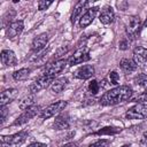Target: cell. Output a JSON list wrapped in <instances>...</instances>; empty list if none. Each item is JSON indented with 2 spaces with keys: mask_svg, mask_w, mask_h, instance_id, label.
Returning a JSON list of instances; mask_svg holds the SVG:
<instances>
[{
  "mask_svg": "<svg viewBox=\"0 0 147 147\" xmlns=\"http://www.w3.org/2000/svg\"><path fill=\"white\" fill-rule=\"evenodd\" d=\"M132 94H133L132 87H130L129 85H121L107 91L99 99V102L102 106H115L130 100Z\"/></svg>",
  "mask_w": 147,
  "mask_h": 147,
  "instance_id": "cell-1",
  "label": "cell"
},
{
  "mask_svg": "<svg viewBox=\"0 0 147 147\" xmlns=\"http://www.w3.org/2000/svg\"><path fill=\"white\" fill-rule=\"evenodd\" d=\"M28 138L26 131H20L17 133L10 134V136H1V146L2 147H20Z\"/></svg>",
  "mask_w": 147,
  "mask_h": 147,
  "instance_id": "cell-2",
  "label": "cell"
},
{
  "mask_svg": "<svg viewBox=\"0 0 147 147\" xmlns=\"http://www.w3.org/2000/svg\"><path fill=\"white\" fill-rule=\"evenodd\" d=\"M141 28H142V23H141L139 16L133 15V16L127 17V21L125 24V33L129 38H131V39L137 38L141 31Z\"/></svg>",
  "mask_w": 147,
  "mask_h": 147,
  "instance_id": "cell-3",
  "label": "cell"
},
{
  "mask_svg": "<svg viewBox=\"0 0 147 147\" xmlns=\"http://www.w3.org/2000/svg\"><path fill=\"white\" fill-rule=\"evenodd\" d=\"M55 80V77L54 76H49V75H47V74H42V75H40L39 77H37L34 80H33V83L30 85V92H31V94H36V93H38L39 91H41V90H44V88H47L49 85H52L53 84V82Z\"/></svg>",
  "mask_w": 147,
  "mask_h": 147,
  "instance_id": "cell-4",
  "label": "cell"
},
{
  "mask_svg": "<svg viewBox=\"0 0 147 147\" xmlns=\"http://www.w3.org/2000/svg\"><path fill=\"white\" fill-rule=\"evenodd\" d=\"M65 107H67V101L59 100V101L53 102V103L48 105L47 107H45V108L40 111L39 117L42 118V119H47V118H49V117H53V116L60 114Z\"/></svg>",
  "mask_w": 147,
  "mask_h": 147,
  "instance_id": "cell-5",
  "label": "cell"
},
{
  "mask_svg": "<svg viewBox=\"0 0 147 147\" xmlns=\"http://www.w3.org/2000/svg\"><path fill=\"white\" fill-rule=\"evenodd\" d=\"M91 59L90 55V49L87 47H79L78 49H76L74 52V54L68 59V64L69 65H75V64H79L83 62H86Z\"/></svg>",
  "mask_w": 147,
  "mask_h": 147,
  "instance_id": "cell-6",
  "label": "cell"
},
{
  "mask_svg": "<svg viewBox=\"0 0 147 147\" xmlns=\"http://www.w3.org/2000/svg\"><path fill=\"white\" fill-rule=\"evenodd\" d=\"M127 119H144L147 117V103H136L126 113Z\"/></svg>",
  "mask_w": 147,
  "mask_h": 147,
  "instance_id": "cell-7",
  "label": "cell"
},
{
  "mask_svg": "<svg viewBox=\"0 0 147 147\" xmlns=\"http://www.w3.org/2000/svg\"><path fill=\"white\" fill-rule=\"evenodd\" d=\"M40 107L39 106H32L31 108H28L26 110H23V113L13 122V126H16V125H23L25 123H28L32 117H34L36 115H39L40 114Z\"/></svg>",
  "mask_w": 147,
  "mask_h": 147,
  "instance_id": "cell-8",
  "label": "cell"
},
{
  "mask_svg": "<svg viewBox=\"0 0 147 147\" xmlns=\"http://www.w3.org/2000/svg\"><path fill=\"white\" fill-rule=\"evenodd\" d=\"M67 63H68V60H64V59L55 60L54 62L49 63V64L45 68L44 74H47V75H49V76H54V77H55L57 74H60V72H62V71L64 70Z\"/></svg>",
  "mask_w": 147,
  "mask_h": 147,
  "instance_id": "cell-9",
  "label": "cell"
},
{
  "mask_svg": "<svg viewBox=\"0 0 147 147\" xmlns=\"http://www.w3.org/2000/svg\"><path fill=\"white\" fill-rule=\"evenodd\" d=\"M99 13V7H92L88 8L79 18V26L80 28H86L88 26L95 18L96 14Z\"/></svg>",
  "mask_w": 147,
  "mask_h": 147,
  "instance_id": "cell-10",
  "label": "cell"
},
{
  "mask_svg": "<svg viewBox=\"0 0 147 147\" xmlns=\"http://www.w3.org/2000/svg\"><path fill=\"white\" fill-rule=\"evenodd\" d=\"M23 29H24V22L22 20L14 21L7 26V37L9 39H15L22 33Z\"/></svg>",
  "mask_w": 147,
  "mask_h": 147,
  "instance_id": "cell-11",
  "label": "cell"
},
{
  "mask_svg": "<svg viewBox=\"0 0 147 147\" xmlns=\"http://www.w3.org/2000/svg\"><path fill=\"white\" fill-rule=\"evenodd\" d=\"M95 72V69L93 65L91 64H84L82 67H79L75 72H74V77L77 78V79H82V80H85V79H90Z\"/></svg>",
  "mask_w": 147,
  "mask_h": 147,
  "instance_id": "cell-12",
  "label": "cell"
},
{
  "mask_svg": "<svg viewBox=\"0 0 147 147\" xmlns=\"http://www.w3.org/2000/svg\"><path fill=\"white\" fill-rule=\"evenodd\" d=\"M133 61L137 65H145L147 63V48L142 46H137L133 49Z\"/></svg>",
  "mask_w": 147,
  "mask_h": 147,
  "instance_id": "cell-13",
  "label": "cell"
},
{
  "mask_svg": "<svg viewBox=\"0 0 147 147\" xmlns=\"http://www.w3.org/2000/svg\"><path fill=\"white\" fill-rule=\"evenodd\" d=\"M0 57H1V63L5 67H14L17 64L16 55L11 49H2Z\"/></svg>",
  "mask_w": 147,
  "mask_h": 147,
  "instance_id": "cell-14",
  "label": "cell"
},
{
  "mask_svg": "<svg viewBox=\"0 0 147 147\" xmlns=\"http://www.w3.org/2000/svg\"><path fill=\"white\" fill-rule=\"evenodd\" d=\"M47 41H48V34L47 33H41V34L37 36L32 40V42H31V49L33 52H36V53L37 52H40L46 46Z\"/></svg>",
  "mask_w": 147,
  "mask_h": 147,
  "instance_id": "cell-15",
  "label": "cell"
},
{
  "mask_svg": "<svg viewBox=\"0 0 147 147\" xmlns=\"http://www.w3.org/2000/svg\"><path fill=\"white\" fill-rule=\"evenodd\" d=\"M17 96V90L16 88H7L1 92V99H0V105L1 107H5L6 105L14 101Z\"/></svg>",
  "mask_w": 147,
  "mask_h": 147,
  "instance_id": "cell-16",
  "label": "cell"
},
{
  "mask_svg": "<svg viewBox=\"0 0 147 147\" xmlns=\"http://www.w3.org/2000/svg\"><path fill=\"white\" fill-rule=\"evenodd\" d=\"M114 18H115V14H114V10L111 7L109 6H106L99 14V20L102 24H110L114 22Z\"/></svg>",
  "mask_w": 147,
  "mask_h": 147,
  "instance_id": "cell-17",
  "label": "cell"
},
{
  "mask_svg": "<svg viewBox=\"0 0 147 147\" xmlns=\"http://www.w3.org/2000/svg\"><path fill=\"white\" fill-rule=\"evenodd\" d=\"M68 78L67 77H60V78H56L53 84L51 85V92L53 94H59L61 93L68 85Z\"/></svg>",
  "mask_w": 147,
  "mask_h": 147,
  "instance_id": "cell-18",
  "label": "cell"
},
{
  "mask_svg": "<svg viewBox=\"0 0 147 147\" xmlns=\"http://www.w3.org/2000/svg\"><path fill=\"white\" fill-rule=\"evenodd\" d=\"M88 6V1H78L75 7H74V10H72V14L70 16V21L72 24L76 23V21L78 18H80V14L83 13V10Z\"/></svg>",
  "mask_w": 147,
  "mask_h": 147,
  "instance_id": "cell-19",
  "label": "cell"
},
{
  "mask_svg": "<svg viewBox=\"0 0 147 147\" xmlns=\"http://www.w3.org/2000/svg\"><path fill=\"white\" fill-rule=\"evenodd\" d=\"M119 67H121L122 70H123L124 72H126V74H131V72L136 71L137 68H138V65H137V64L134 63V61L131 60V59H122L121 62H119Z\"/></svg>",
  "mask_w": 147,
  "mask_h": 147,
  "instance_id": "cell-20",
  "label": "cell"
},
{
  "mask_svg": "<svg viewBox=\"0 0 147 147\" xmlns=\"http://www.w3.org/2000/svg\"><path fill=\"white\" fill-rule=\"evenodd\" d=\"M53 126L55 130H65L69 127V119L64 115H59L55 117Z\"/></svg>",
  "mask_w": 147,
  "mask_h": 147,
  "instance_id": "cell-21",
  "label": "cell"
},
{
  "mask_svg": "<svg viewBox=\"0 0 147 147\" xmlns=\"http://www.w3.org/2000/svg\"><path fill=\"white\" fill-rule=\"evenodd\" d=\"M30 72H31V69L29 68H21L16 71L13 72V78L17 82H22V80H25L29 76H30Z\"/></svg>",
  "mask_w": 147,
  "mask_h": 147,
  "instance_id": "cell-22",
  "label": "cell"
},
{
  "mask_svg": "<svg viewBox=\"0 0 147 147\" xmlns=\"http://www.w3.org/2000/svg\"><path fill=\"white\" fill-rule=\"evenodd\" d=\"M32 106H34V96H33V94L25 95L23 99H21V101L18 103V107L22 110H26L28 108H31Z\"/></svg>",
  "mask_w": 147,
  "mask_h": 147,
  "instance_id": "cell-23",
  "label": "cell"
},
{
  "mask_svg": "<svg viewBox=\"0 0 147 147\" xmlns=\"http://www.w3.org/2000/svg\"><path fill=\"white\" fill-rule=\"evenodd\" d=\"M133 84L138 88L147 90V75L146 74H138L133 79Z\"/></svg>",
  "mask_w": 147,
  "mask_h": 147,
  "instance_id": "cell-24",
  "label": "cell"
},
{
  "mask_svg": "<svg viewBox=\"0 0 147 147\" xmlns=\"http://www.w3.org/2000/svg\"><path fill=\"white\" fill-rule=\"evenodd\" d=\"M122 129L121 127H115V126H106L102 127L100 130H98L96 132L93 133V136H105V134H116L118 132H121Z\"/></svg>",
  "mask_w": 147,
  "mask_h": 147,
  "instance_id": "cell-25",
  "label": "cell"
},
{
  "mask_svg": "<svg viewBox=\"0 0 147 147\" xmlns=\"http://www.w3.org/2000/svg\"><path fill=\"white\" fill-rule=\"evenodd\" d=\"M100 87H101V85H100V83L98 82V80H95V79H92L90 83H88V86H87V90H88V92L91 93V94H96L99 91H100Z\"/></svg>",
  "mask_w": 147,
  "mask_h": 147,
  "instance_id": "cell-26",
  "label": "cell"
},
{
  "mask_svg": "<svg viewBox=\"0 0 147 147\" xmlns=\"http://www.w3.org/2000/svg\"><path fill=\"white\" fill-rule=\"evenodd\" d=\"M110 144V140L108 139H98L88 145V147H108Z\"/></svg>",
  "mask_w": 147,
  "mask_h": 147,
  "instance_id": "cell-27",
  "label": "cell"
},
{
  "mask_svg": "<svg viewBox=\"0 0 147 147\" xmlns=\"http://www.w3.org/2000/svg\"><path fill=\"white\" fill-rule=\"evenodd\" d=\"M108 77H109V83L111 84V85H117L118 83H119V75L117 74V71H110L109 72V75H108Z\"/></svg>",
  "mask_w": 147,
  "mask_h": 147,
  "instance_id": "cell-28",
  "label": "cell"
},
{
  "mask_svg": "<svg viewBox=\"0 0 147 147\" xmlns=\"http://www.w3.org/2000/svg\"><path fill=\"white\" fill-rule=\"evenodd\" d=\"M132 101H134L137 103H147V90H145L139 95H137Z\"/></svg>",
  "mask_w": 147,
  "mask_h": 147,
  "instance_id": "cell-29",
  "label": "cell"
},
{
  "mask_svg": "<svg viewBox=\"0 0 147 147\" xmlns=\"http://www.w3.org/2000/svg\"><path fill=\"white\" fill-rule=\"evenodd\" d=\"M52 3H53L52 1H45V0L38 1V9H39V10H45V9H47Z\"/></svg>",
  "mask_w": 147,
  "mask_h": 147,
  "instance_id": "cell-30",
  "label": "cell"
},
{
  "mask_svg": "<svg viewBox=\"0 0 147 147\" xmlns=\"http://www.w3.org/2000/svg\"><path fill=\"white\" fill-rule=\"evenodd\" d=\"M139 147H147V131L144 132L141 136V139L139 141Z\"/></svg>",
  "mask_w": 147,
  "mask_h": 147,
  "instance_id": "cell-31",
  "label": "cell"
},
{
  "mask_svg": "<svg viewBox=\"0 0 147 147\" xmlns=\"http://www.w3.org/2000/svg\"><path fill=\"white\" fill-rule=\"evenodd\" d=\"M127 48H129V41H127V39L121 40V41H119V49L125 51V49H127Z\"/></svg>",
  "mask_w": 147,
  "mask_h": 147,
  "instance_id": "cell-32",
  "label": "cell"
},
{
  "mask_svg": "<svg viewBox=\"0 0 147 147\" xmlns=\"http://www.w3.org/2000/svg\"><path fill=\"white\" fill-rule=\"evenodd\" d=\"M7 114H8V110L5 107H1V122H5L6 121V117H7Z\"/></svg>",
  "mask_w": 147,
  "mask_h": 147,
  "instance_id": "cell-33",
  "label": "cell"
},
{
  "mask_svg": "<svg viewBox=\"0 0 147 147\" xmlns=\"http://www.w3.org/2000/svg\"><path fill=\"white\" fill-rule=\"evenodd\" d=\"M28 147H47V146L45 144H42V142H32Z\"/></svg>",
  "mask_w": 147,
  "mask_h": 147,
  "instance_id": "cell-34",
  "label": "cell"
},
{
  "mask_svg": "<svg viewBox=\"0 0 147 147\" xmlns=\"http://www.w3.org/2000/svg\"><path fill=\"white\" fill-rule=\"evenodd\" d=\"M62 147H78V145L76 142H68V144L63 145Z\"/></svg>",
  "mask_w": 147,
  "mask_h": 147,
  "instance_id": "cell-35",
  "label": "cell"
},
{
  "mask_svg": "<svg viewBox=\"0 0 147 147\" xmlns=\"http://www.w3.org/2000/svg\"><path fill=\"white\" fill-rule=\"evenodd\" d=\"M142 26H144V28H147V16H146V20H145V22H144Z\"/></svg>",
  "mask_w": 147,
  "mask_h": 147,
  "instance_id": "cell-36",
  "label": "cell"
},
{
  "mask_svg": "<svg viewBox=\"0 0 147 147\" xmlns=\"http://www.w3.org/2000/svg\"><path fill=\"white\" fill-rule=\"evenodd\" d=\"M122 147H130V146H129V145H123Z\"/></svg>",
  "mask_w": 147,
  "mask_h": 147,
  "instance_id": "cell-37",
  "label": "cell"
}]
</instances>
